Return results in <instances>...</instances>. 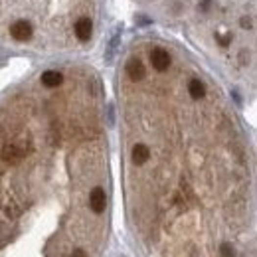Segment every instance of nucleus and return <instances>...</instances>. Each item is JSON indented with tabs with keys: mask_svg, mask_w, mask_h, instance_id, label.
Segmentation results:
<instances>
[{
	"mask_svg": "<svg viewBox=\"0 0 257 257\" xmlns=\"http://www.w3.org/2000/svg\"><path fill=\"white\" fill-rule=\"evenodd\" d=\"M62 81H64V75H62V71H56V70L44 71V75H42V85H44V87H49V89L62 85Z\"/></svg>",
	"mask_w": 257,
	"mask_h": 257,
	"instance_id": "8",
	"label": "nucleus"
},
{
	"mask_svg": "<svg viewBox=\"0 0 257 257\" xmlns=\"http://www.w3.org/2000/svg\"><path fill=\"white\" fill-rule=\"evenodd\" d=\"M131 157H133V163H135L137 166H140V164H144V163L150 159V148H148L146 144H142V142H137V144L133 146Z\"/></svg>",
	"mask_w": 257,
	"mask_h": 257,
	"instance_id": "6",
	"label": "nucleus"
},
{
	"mask_svg": "<svg viewBox=\"0 0 257 257\" xmlns=\"http://www.w3.org/2000/svg\"><path fill=\"white\" fill-rule=\"evenodd\" d=\"M220 255H222V257H234L235 253H234V247H232L230 243H222V245H220Z\"/></svg>",
	"mask_w": 257,
	"mask_h": 257,
	"instance_id": "10",
	"label": "nucleus"
},
{
	"mask_svg": "<svg viewBox=\"0 0 257 257\" xmlns=\"http://www.w3.org/2000/svg\"><path fill=\"white\" fill-rule=\"evenodd\" d=\"M10 36L16 42H26L34 36V24H30L28 20H18L10 26Z\"/></svg>",
	"mask_w": 257,
	"mask_h": 257,
	"instance_id": "2",
	"label": "nucleus"
},
{
	"mask_svg": "<svg viewBox=\"0 0 257 257\" xmlns=\"http://www.w3.org/2000/svg\"><path fill=\"white\" fill-rule=\"evenodd\" d=\"M89 206L95 214H103L105 212V206H107V196H105V190L101 186L93 188L91 194H89Z\"/></svg>",
	"mask_w": 257,
	"mask_h": 257,
	"instance_id": "3",
	"label": "nucleus"
},
{
	"mask_svg": "<svg viewBox=\"0 0 257 257\" xmlns=\"http://www.w3.org/2000/svg\"><path fill=\"white\" fill-rule=\"evenodd\" d=\"M125 71H127L129 79H133V81H140V79H144V75H146L144 64H142L139 58H131V60L127 62V66H125Z\"/></svg>",
	"mask_w": 257,
	"mask_h": 257,
	"instance_id": "5",
	"label": "nucleus"
},
{
	"mask_svg": "<svg viewBox=\"0 0 257 257\" xmlns=\"http://www.w3.org/2000/svg\"><path fill=\"white\" fill-rule=\"evenodd\" d=\"M188 93H190V97H192V99H202V97H204V93H206L204 83H202L198 77L190 79V83H188Z\"/></svg>",
	"mask_w": 257,
	"mask_h": 257,
	"instance_id": "9",
	"label": "nucleus"
},
{
	"mask_svg": "<svg viewBox=\"0 0 257 257\" xmlns=\"http://www.w3.org/2000/svg\"><path fill=\"white\" fill-rule=\"evenodd\" d=\"M150 64H152V68L157 70V71H166L168 68H170V54H168V49H164V47H154L152 51H150Z\"/></svg>",
	"mask_w": 257,
	"mask_h": 257,
	"instance_id": "1",
	"label": "nucleus"
},
{
	"mask_svg": "<svg viewBox=\"0 0 257 257\" xmlns=\"http://www.w3.org/2000/svg\"><path fill=\"white\" fill-rule=\"evenodd\" d=\"M70 257H87V253H85L83 249H75V251L70 255Z\"/></svg>",
	"mask_w": 257,
	"mask_h": 257,
	"instance_id": "11",
	"label": "nucleus"
},
{
	"mask_svg": "<svg viewBox=\"0 0 257 257\" xmlns=\"http://www.w3.org/2000/svg\"><path fill=\"white\" fill-rule=\"evenodd\" d=\"M24 148L18 144V142H10L2 148V161L10 163V164H18L22 159H24Z\"/></svg>",
	"mask_w": 257,
	"mask_h": 257,
	"instance_id": "4",
	"label": "nucleus"
},
{
	"mask_svg": "<svg viewBox=\"0 0 257 257\" xmlns=\"http://www.w3.org/2000/svg\"><path fill=\"white\" fill-rule=\"evenodd\" d=\"M91 20L89 18H79L77 22H75V36H77V40L79 42H89V38H91Z\"/></svg>",
	"mask_w": 257,
	"mask_h": 257,
	"instance_id": "7",
	"label": "nucleus"
}]
</instances>
